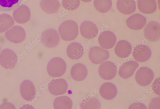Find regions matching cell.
Returning a JSON list of instances; mask_svg holds the SVG:
<instances>
[{"label":"cell","instance_id":"1","mask_svg":"<svg viewBox=\"0 0 160 109\" xmlns=\"http://www.w3.org/2000/svg\"><path fill=\"white\" fill-rule=\"evenodd\" d=\"M58 30L62 39L66 41L74 40L78 34V25L72 20H66L62 23Z\"/></svg>","mask_w":160,"mask_h":109},{"label":"cell","instance_id":"2","mask_svg":"<svg viewBox=\"0 0 160 109\" xmlns=\"http://www.w3.org/2000/svg\"><path fill=\"white\" fill-rule=\"evenodd\" d=\"M66 70V65L65 61L60 57L51 59L48 63L47 70L49 75L53 78L62 76Z\"/></svg>","mask_w":160,"mask_h":109},{"label":"cell","instance_id":"3","mask_svg":"<svg viewBox=\"0 0 160 109\" xmlns=\"http://www.w3.org/2000/svg\"><path fill=\"white\" fill-rule=\"evenodd\" d=\"M41 42L46 47L53 48L59 44L60 38L58 31L53 29H49L44 31L41 34Z\"/></svg>","mask_w":160,"mask_h":109},{"label":"cell","instance_id":"4","mask_svg":"<svg viewBox=\"0 0 160 109\" xmlns=\"http://www.w3.org/2000/svg\"><path fill=\"white\" fill-rule=\"evenodd\" d=\"M18 61V57L16 53L9 49L3 50L0 53V64L7 69L14 67Z\"/></svg>","mask_w":160,"mask_h":109},{"label":"cell","instance_id":"5","mask_svg":"<svg viewBox=\"0 0 160 109\" xmlns=\"http://www.w3.org/2000/svg\"><path fill=\"white\" fill-rule=\"evenodd\" d=\"M154 72L150 68L142 67L137 71L135 76L137 83L142 86H146L150 85L154 78Z\"/></svg>","mask_w":160,"mask_h":109},{"label":"cell","instance_id":"6","mask_svg":"<svg viewBox=\"0 0 160 109\" xmlns=\"http://www.w3.org/2000/svg\"><path fill=\"white\" fill-rule=\"evenodd\" d=\"M144 35L145 39L148 41H158L160 36V23L155 21L149 22L144 28Z\"/></svg>","mask_w":160,"mask_h":109},{"label":"cell","instance_id":"7","mask_svg":"<svg viewBox=\"0 0 160 109\" xmlns=\"http://www.w3.org/2000/svg\"><path fill=\"white\" fill-rule=\"evenodd\" d=\"M89 57L92 63L98 64L108 60L110 57V53L108 50L96 46L90 49Z\"/></svg>","mask_w":160,"mask_h":109},{"label":"cell","instance_id":"8","mask_svg":"<svg viewBox=\"0 0 160 109\" xmlns=\"http://www.w3.org/2000/svg\"><path fill=\"white\" fill-rule=\"evenodd\" d=\"M117 67L115 64L110 61H106L100 66L98 72L100 76L106 80L113 79L117 74Z\"/></svg>","mask_w":160,"mask_h":109},{"label":"cell","instance_id":"9","mask_svg":"<svg viewBox=\"0 0 160 109\" xmlns=\"http://www.w3.org/2000/svg\"><path fill=\"white\" fill-rule=\"evenodd\" d=\"M5 36L9 42L15 43H19L24 40L26 33L22 27L16 25L7 31L5 33Z\"/></svg>","mask_w":160,"mask_h":109},{"label":"cell","instance_id":"10","mask_svg":"<svg viewBox=\"0 0 160 109\" xmlns=\"http://www.w3.org/2000/svg\"><path fill=\"white\" fill-rule=\"evenodd\" d=\"M48 90L50 92L54 95L65 94L68 88L67 82L63 79L52 80L49 84Z\"/></svg>","mask_w":160,"mask_h":109},{"label":"cell","instance_id":"11","mask_svg":"<svg viewBox=\"0 0 160 109\" xmlns=\"http://www.w3.org/2000/svg\"><path fill=\"white\" fill-rule=\"evenodd\" d=\"M152 52L149 47L145 45L140 44L135 48L132 52L134 59L139 62H145L149 60Z\"/></svg>","mask_w":160,"mask_h":109},{"label":"cell","instance_id":"12","mask_svg":"<svg viewBox=\"0 0 160 109\" xmlns=\"http://www.w3.org/2000/svg\"><path fill=\"white\" fill-rule=\"evenodd\" d=\"M98 42L100 46L105 49L113 48L117 42V38L115 34L110 31L102 32L98 37Z\"/></svg>","mask_w":160,"mask_h":109},{"label":"cell","instance_id":"13","mask_svg":"<svg viewBox=\"0 0 160 109\" xmlns=\"http://www.w3.org/2000/svg\"><path fill=\"white\" fill-rule=\"evenodd\" d=\"M13 18L16 21L21 24L28 22L31 17V11L29 7L22 5L15 10L13 12Z\"/></svg>","mask_w":160,"mask_h":109},{"label":"cell","instance_id":"14","mask_svg":"<svg viewBox=\"0 0 160 109\" xmlns=\"http://www.w3.org/2000/svg\"><path fill=\"white\" fill-rule=\"evenodd\" d=\"M80 33L82 36L87 39H92L96 37L98 33L97 25L89 21L83 22L80 26Z\"/></svg>","mask_w":160,"mask_h":109},{"label":"cell","instance_id":"15","mask_svg":"<svg viewBox=\"0 0 160 109\" xmlns=\"http://www.w3.org/2000/svg\"><path fill=\"white\" fill-rule=\"evenodd\" d=\"M20 92L22 98L28 101L32 100L36 95L35 88L30 80H24L20 87Z\"/></svg>","mask_w":160,"mask_h":109},{"label":"cell","instance_id":"16","mask_svg":"<svg viewBox=\"0 0 160 109\" xmlns=\"http://www.w3.org/2000/svg\"><path fill=\"white\" fill-rule=\"evenodd\" d=\"M146 23V18L139 13H136L131 16L126 21V24L128 28L134 30H139L142 29Z\"/></svg>","mask_w":160,"mask_h":109},{"label":"cell","instance_id":"17","mask_svg":"<svg viewBox=\"0 0 160 109\" xmlns=\"http://www.w3.org/2000/svg\"><path fill=\"white\" fill-rule=\"evenodd\" d=\"M139 66L138 63L135 61H130L126 62L120 67L119 75L124 79L128 78L134 74Z\"/></svg>","mask_w":160,"mask_h":109},{"label":"cell","instance_id":"18","mask_svg":"<svg viewBox=\"0 0 160 109\" xmlns=\"http://www.w3.org/2000/svg\"><path fill=\"white\" fill-rule=\"evenodd\" d=\"M116 6L118 11L125 15L134 13L137 8L135 0H118Z\"/></svg>","mask_w":160,"mask_h":109},{"label":"cell","instance_id":"19","mask_svg":"<svg viewBox=\"0 0 160 109\" xmlns=\"http://www.w3.org/2000/svg\"><path fill=\"white\" fill-rule=\"evenodd\" d=\"M132 47L130 43L126 40H121L117 43L114 49L116 55L121 58H126L131 54Z\"/></svg>","mask_w":160,"mask_h":109},{"label":"cell","instance_id":"20","mask_svg":"<svg viewBox=\"0 0 160 109\" xmlns=\"http://www.w3.org/2000/svg\"><path fill=\"white\" fill-rule=\"evenodd\" d=\"M99 92L101 97L105 100H111L114 98L118 93L117 87L111 83H106L100 87Z\"/></svg>","mask_w":160,"mask_h":109},{"label":"cell","instance_id":"21","mask_svg":"<svg viewBox=\"0 0 160 109\" xmlns=\"http://www.w3.org/2000/svg\"><path fill=\"white\" fill-rule=\"evenodd\" d=\"M88 74L86 66L82 63H77L74 65L72 68L71 74L72 77L74 80L82 81L87 77Z\"/></svg>","mask_w":160,"mask_h":109},{"label":"cell","instance_id":"22","mask_svg":"<svg viewBox=\"0 0 160 109\" xmlns=\"http://www.w3.org/2000/svg\"><path fill=\"white\" fill-rule=\"evenodd\" d=\"M84 49L80 43L74 42L70 44L66 50L67 54L70 59L75 60L81 58L83 55Z\"/></svg>","mask_w":160,"mask_h":109},{"label":"cell","instance_id":"23","mask_svg":"<svg viewBox=\"0 0 160 109\" xmlns=\"http://www.w3.org/2000/svg\"><path fill=\"white\" fill-rule=\"evenodd\" d=\"M41 9L48 14H54L59 9L60 4L58 0H41Z\"/></svg>","mask_w":160,"mask_h":109},{"label":"cell","instance_id":"24","mask_svg":"<svg viewBox=\"0 0 160 109\" xmlns=\"http://www.w3.org/2000/svg\"><path fill=\"white\" fill-rule=\"evenodd\" d=\"M138 6L139 11L145 14H152L157 8L155 0H138Z\"/></svg>","mask_w":160,"mask_h":109},{"label":"cell","instance_id":"25","mask_svg":"<svg viewBox=\"0 0 160 109\" xmlns=\"http://www.w3.org/2000/svg\"><path fill=\"white\" fill-rule=\"evenodd\" d=\"M23 0H0V11L9 12L15 10L21 5Z\"/></svg>","mask_w":160,"mask_h":109},{"label":"cell","instance_id":"26","mask_svg":"<svg viewBox=\"0 0 160 109\" xmlns=\"http://www.w3.org/2000/svg\"><path fill=\"white\" fill-rule=\"evenodd\" d=\"M73 106L72 100L67 96L56 98L54 101V107L56 109H71Z\"/></svg>","mask_w":160,"mask_h":109},{"label":"cell","instance_id":"27","mask_svg":"<svg viewBox=\"0 0 160 109\" xmlns=\"http://www.w3.org/2000/svg\"><path fill=\"white\" fill-rule=\"evenodd\" d=\"M12 17L7 13L0 15V33L8 30L14 25Z\"/></svg>","mask_w":160,"mask_h":109},{"label":"cell","instance_id":"28","mask_svg":"<svg viewBox=\"0 0 160 109\" xmlns=\"http://www.w3.org/2000/svg\"><path fill=\"white\" fill-rule=\"evenodd\" d=\"M94 5L99 12L105 13L109 11L112 6V0H94Z\"/></svg>","mask_w":160,"mask_h":109},{"label":"cell","instance_id":"29","mask_svg":"<svg viewBox=\"0 0 160 109\" xmlns=\"http://www.w3.org/2000/svg\"><path fill=\"white\" fill-rule=\"evenodd\" d=\"M80 106L82 109H100L101 107L99 101L95 98L83 100Z\"/></svg>","mask_w":160,"mask_h":109},{"label":"cell","instance_id":"30","mask_svg":"<svg viewBox=\"0 0 160 109\" xmlns=\"http://www.w3.org/2000/svg\"><path fill=\"white\" fill-rule=\"evenodd\" d=\"M79 0H62V5L66 10L72 11L77 9L79 6Z\"/></svg>","mask_w":160,"mask_h":109},{"label":"cell","instance_id":"31","mask_svg":"<svg viewBox=\"0 0 160 109\" xmlns=\"http://www.w3.org/2000/svg\"><path fill=\"white\" fill-rule=\"evenodd\" d=\"M160 78H157L154 81L152 85V89L157 94L160 95Z\"/></svg>","mask_w":160,"mask_h":109},{"label":"cell","instance_id":"32","mask_svg":"<svg viewBox=\"0 0 160 109\" xmlns=\"http://www.w3.org/2000/svg\"><path fill=\"white\" fill-rule=\"evenodd\" d=\"M129 109H147L146 106L143 103L136 102L132 104Z\"/></svg>","mask_w":160,"mask_h":109},{"label":"cell","instance_id":"33","mask_svg":"<svg viewBox=\"0 0 160 109\" xmlns=\"http://www.w3.org/2000/svg\"><path fill=\"white\" fill-rule=\"evenodd\" d=\"M160 98H157L152 99L150 103L149 107H151L150 108H151L152 107H160Z\"/></svg>","mask_w":160,"mask_h":109},{"label":"cell","instance_id":"34","mask_svg":"<svg viewBox=\"0 0 160 109\" xmlns=\"http://www.w3.org/2000/svg\"><path fill=\"white\" fill-rule=\"evenodd\" d=\"M81 1L84 2H91L92 0H81Z\"/></svg>","mask_w":160,"mask_h":109},{"label":"cell","instance_id":"35","mask_svg":"<svg viewBox=\"0 0 160 109\" xmlns=\"http://www.w3.org/2000/svg\"><path fill=\"white\" fill-rule=\"evenodd\" d=\"M1 46H0V51H1Z\"/></svg>","mask_w":160,"mask_h":109}]
</instances>
